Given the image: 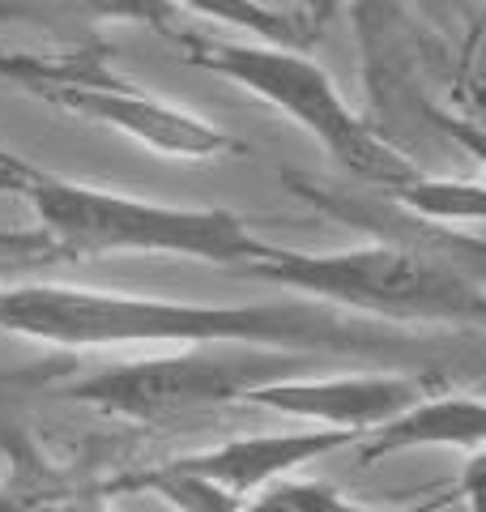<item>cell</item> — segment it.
<instances>
[{"label": "cell", "instance_id": "cell-3", "mask_svg": "<svg viewBox=\"0 0 486 512\" xmlns=\"http://www.w3.org/2000/svg\"><path fill=\"white\" fill-rule=\"evenodd\" d=\"M35 214V231L64 261L94 256H180V261L243 269L269 252V239L252 231V222L222 205H171L150 201L124 188L81 184L56 171H35L22 188Z\"/></svg>", "mask_w": 486, "mask_h": 512}, {"label": "cell", "instance_id": "cell-1", "mask_svg": "<svg viewBox=\"0 0 486 512\" xmlns=\"http://www.w3.org/2000/svg\"><path fill=\"white\" fill-rule=\"evenodd\" d=\"M0 333L52 350L120 346H269L295 355L410 359L427 338L346 316L312 299L201 303L150 291H103L69 282H13L0 291Z\"/></svg>", "mask_w": 486, "mask_h": 512}, {"label": "cell", "instance_id": "cell-13", "mask_svg": "<svg viewBox=\"0 0 486 512\" xmlns=\"http://www.w3.org/2000/svg\"><path fill=\"white\" fill-rule=\"evenodd\" d=\"M239 512H393V508H376L346 495L329 478H299L286 474L278 483H269L252 495Z\"/></svg>", "mask_w": 486, "mask_h": 512}, {"label": "cell", "instance_id": "cell-4", "mask_svg": "<svg viewBox=\"0 0 486 512\" xmlns=\"http://www.w3.org/2000/svg\"><path fill=\"white\" fill-rule=\"evenodd\" d=\"M171 47L192 69L239 86L243 94L261 99L295 128H303L337 167L359 175L371 192H393L423 171L401 146H393L376 124L346 103L342 86L307 52L252 39H218L201 35V30H180V39Z\"/></svg>", "mask_w": 486, "mask_h": 512}, {"label": "cell", "instance_id": "cell-12", "mask_svg": "<svg viewBox=\"0 0 486 512\" xmlns=\"http://www.w3.org/2000/svg\"><path fill=\"white\" fill-rule=\"evenodd\" d=\"M22 22L39 18V13H69L81 22H111V26H145L162 35L167 43L180 39L184 26V9L175 0H18Z\"/></svg>", "mask_w": 486, "mask_h": 512}, {"label": "cell", "instance_id": "cell-14", "mask_svg": "<svg viewBox=\"0 0 486 512\" xmlns=\"http://www.w3.org/2000/svg\"><path fill=\"white\" fill-rule=\"evenodd\" d=\"M478 487H482V453L465 457V474H461V478H452L444 491H423V500L397 504L393 512H444V508H457L461 500L478 512Z\"/></svg>", "mask_w": 486, "mask_h": 512}, {"label": "cell", "instance_id": "cell-16", "mask_svg": "<svg viewBox=\"0 0 486 512\" xmlns=\"http://www.w3.org/2000/svg\"><path fill=\"white\" fill-rule=\"evenodd\" d=\"M35 171L39 167L30 163V158H22V154H13V150L0 146V192H18V197H22V188H26V180Z\"/></svg>", "mask_w": 486, "mask_h": 512}, {"label": "cell", "instance_id": "cell-9", "mask_svg": "<svg viewBox=\"0 0 486 512\" xmlns=\"http://www.w3.org/2000/svg\"><path fill=\"white\" fill-rule=\"evenodd\" d=\"M107 478L56 461L18 423H0V512H116Z\"/></svg>", "mask_w": 486, "mask_h": 512}, {"label": "cell", "instance_id": "cell-6", "mask_svg": "<svg viewBox=\"0 0 486 512\" xmlns=\"http://www.w3.org/2000/svg\"><path fill=\"white\" fill-rule=\"evenodd\" d=\"M0 82L86 124L111 128L137 141L141 150L175 163H209L239 150V141L214 120L116 77L107 69L103 43H86L73 52H0Z\"/></svg>", "mask_w": 486, "mask_h": 512}, {"label": "cell", "instance_id": "cell-7", "mask_svg": "<svg viewBox=\"0 0 486 512\" xmlns=\"http://www.w3.org/2000/svg\"><path fill=\"white\" fill-rule=\"evenodd\" d=\"M427 393V380L414 372H324V376H282L243 397V406L299 419L307 427H333V431H363L393 419L401 406Z\"/></svg>", "mask_w": 486, "mask_h": 512}, {"label": "cell", "instance_id": "cell-20", "mask_svg": "<svg viewBox=\"0 0 486 512\" xmlns=\"http://www.w3.org/2000/svg\"><path fill=\"white\" fill-rule=\"evenodd\" d=\"M350 5H371V9H380V5H397V0H350Z\"/></svg>", "mask_w": 486, "mask_h": 512}, {"label": "cell", "instance_id": "cell-10", "mask_svg": "<svg viewBox=\"0 0 486 512\" xmlns=\"http://www.w3.org/2000/svg\"><path fill=\"white\" fill-rule=\"evenodd\" d=\"M486 444V406L474 389L461 393H423L410 406H401L393 419L363 431L346 453H354V466H380L384 457L414 453V448H452V453L474 457Z\"/></svg>", "mask_w": 486, "mask_h": 512}, {"label": "cell", "instance_id": "cell-5", "mask_svg": "<svg viewBox=\"0 0 486 512\" xmlns=\"http://www.w3.org/2000/svg\"><path fill=\"white\" fill-rule=\"evenodd\" d=\"M307 363H316V355L269 346H180L175 355H150L81 372L64 380L60 393L120 423L175 427L226 406H243L252 389L307 372Z\"/></svg>", "mask_w": 486, "mask_h": 512}, {"label": "cell", "instance_id": "cell-19", "mask_svg": "<svg viewBox=\"0 0 486 512\" xmlns=\"http://www.w3.org/2000/svg\"><path fill=\"white\" fill-rule=\"evenodd\" d=\"M0 18H9V22H22V9H18V0H0Z\"/></svg>", "mask_w": 486, "mask_h": 512}, {"label": "cell", "instance_id": "cell-2", "mask_svg": "<svg viewBox=\"0 0 486 512\" xmlns=\"http://www.w3.org/2000/svg\"><path fill=\"white\" fill-rule=\"evenodd\" d=\"M235 274L393 329L435 325L478 333L486 320L482 256L431 252L393 244V239H371V244L337 252L269 244L265 256H256Z\"/></svg>", "mask_w": 486, "mask_h": 512}, {"label": "cell", "instance_id": "cell-15", "mask_svg": "<svg viewBox=\"0 0 486 512\" xmlns=\"http://www.w3.org/2000/svg\"><path fill=\"white\" fill-rule=\"evenodd\" d=\"M0 256H39V261H47V265L64 261L35 227H0Z\"/></svg>", "mask_w": 486, "mask_h": 512}, {"label": "cell", "instance_id": "cell-17", "mask_svg": "<svg viewBox=\"0 0 486 512\" xmlns=\"http://www.w3.org/2000/svg\"><path fill=\"white\" fill-rule=\"evenodd\" d=\"M346 5H350V0H295V9H299L303 18L320 30V35H324V30H329V22H333L337 13L346 9Z\"/></svg>", "mask_w": 486, "mask_h": 512}, {"label": "cell", "instance_id": "cell-8", "mask_svg": "<svg viewBox=\"0 0 486 512\" xmlns=\"http://www.w3.org/2000/svg\"><path fill=\"white\" fill-rule=\"evenodd\" d=\"M354 431H333V427H295V431H252V436H231L218 440L197 453L171 457V466H180L188 474L209 478L226 495L248 504L256 491L278 483L286 474H299L312 461H324L333 453L350 448Z\"/></svg>", "mask_w": 486, "mask_h": 512}, {"label": "cell", "instance_id": "cell-11", "mask_svg": "<svg viewBox=\"0 0 486 512\" xmlns=\"http://www.w3.org/2000/svg\"><path fill=\"white\" fill-rule=\"evenodd\" d=\"M175 5L218 26H231L252 43L290 47V52H307L324 39L295 5H269V0H175Z\"/></svg>", "mask_w": 486, "mask_h": 512}, {"label": "cell", "instance_id": "cell-18", "mask_svg": "<svg viewBox=\"0 0 486 512\" xmlns=\"http://www.w3.org/2000/svg\"><path fill=\"white\" fill-rule=\"evenodd\" d=\"M47 261H39V256H0V291L5 286H13L18 278H26L30 269H43Z\"/></svg>", "mask_w": 486, "mask_h": 512}]
</instances>
